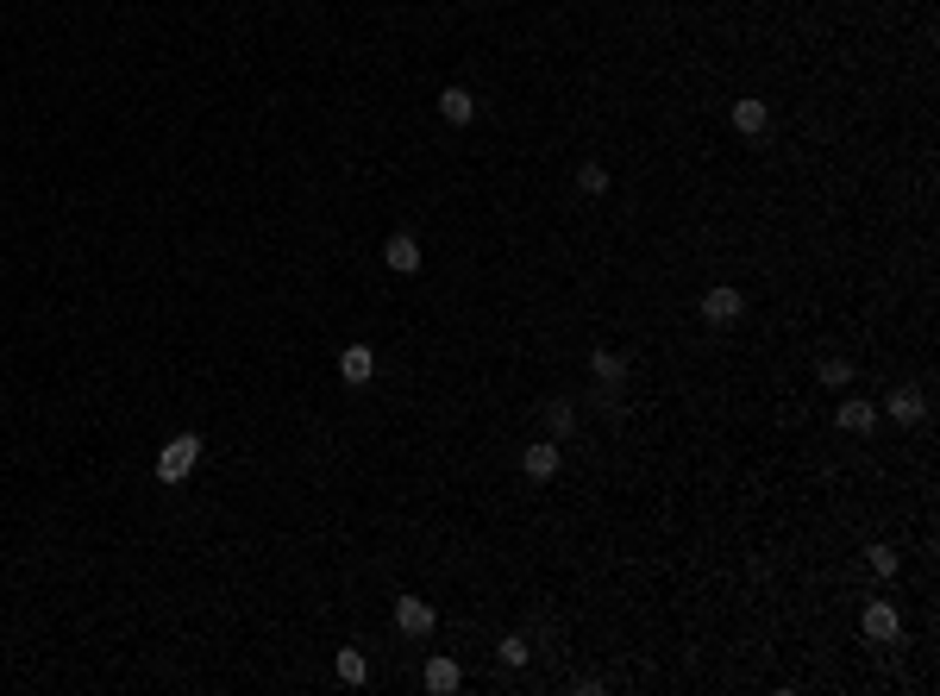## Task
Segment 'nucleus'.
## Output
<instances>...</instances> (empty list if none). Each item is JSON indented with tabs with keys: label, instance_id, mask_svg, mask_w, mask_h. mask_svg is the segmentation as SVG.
Returning <instances> with one entry per match:
<instances>
[{
	"label": "nucleus",
	"instance_id": "f257e3e1",
	"mask_svg": "<svg viewBox=\"0 0 940 696\" xmlns=\"http://www.w3.org/2000/svg\"><path fill=\"white\" fill-rule=\"evenodd\" d=\"M201 464V433H176L170 446L157 452V483H182Z\"/></svg>",
	"mask_w": 940,
	"mask_h": 696
},
{
	"label": "nucleus",
	"instance_id": "f03ea898",
	"mask_svg": "<svg viewBox=\"0 0 940 696\" xmlns=\"http://www.w3.org/2000/svg\"><path fill=\"white\" fill-rule=\"evenodd\" d=\"M878 414H890V421H897V427H915V421H928V389H922V383H897V389H890V396H884V408H878Z\"/></svg>",
	"mask_w": 940,
	"mask_h": 696
},
{
	"label": "nucleus",
	"instance_id": "7ed1b4c3",
	"mask_svg": "<svg viewBox=\"0 0 940 696\" xmlns=\"http://www.w3.org/2000/svg\"><path fill=\"white\" fill-rule=\"evenodd\" d=\"M746 314V295L734 283H715V289H702V320L709 327H734V320Z\"/></svg>",
	"mask_w": 940,
	"mask_h": 696
},
{
	"label": "nucleus",
	"instance_id": "20e7f679",
	"mask_svg": "<svg viewBox=\"0 0 940 696\" xmlns=\"http://www.w3.org/2000/svg\"><path fill=\"white\" fill-rule=\"evenodd\" d=\"M433 628H439L433 602H420V596H402V602H395V634H408V640H427Z\"/></svg>",
	"mask_w": 940,
	"mask_h": 696
},
{
	"label": "nucleus",
	"instance_id": "39448f33",
	"mask_svg": "<svg viewBox=\"0 0 940 696\" xmlns=\"http://www.w3.org/2000/svg\"><path fill=\"white\" fill-rule=\"evenodd\" d=\"M558 464H564V452H558V439H533V446L521 452V471H527L533 483H552V477H558Z\"/></svg>",
	"mask_w": 940,
	"mask_h": 696
},
{
	"label": "nucleus",
	"instance_id": "423d86ee",
	"mask_svg": "<svg viewBox=\"0 0 940 696\" xmlns=\"http://www.w3.org/2000/svg\"><path fill=\"white\" fill-rule=\"evenodd\" d=\"M383 264L395 276H414L420 270V239H414V232H389V239H383Z\"/></svg>",
	"mask_w": 940,
	"mask_h": 696
},
{
	"label": "nucleus",
	"instance_id": "0eeeda50",
	"mask_svg": "<svg viewBox=\"0 0 940 696\" xmlns=\"http://www.w3.org/2000/svg\"><path fill=\"white\" fill-rule=\"evenodd\" d=\"M590 377L602 396H621V383H627V352H590Z\"/></svg>",
	"mask_w": 940,
	"mask_h": 696
},
{
	"label": "nucleus",
	"instance_id": "6e6552de",
	"mask_svg": "<svg viewBox=\"0 0 940 696\" xmlns=\"http://www.w3.org/2000/svg\"><path fill=\"white\" fill-rule=\"evenodd\" d=\"M370 377H376V352H370V345H345V352H339V383L364 389Z\"/></svg>",
	"mask_w": 940,
	"mask_h": 696
},
{
	"label": "nucleus",
	"instance_id": "1a4fd4ad",
	"mask_svg": "<svg viewBox=\"0 0 940 696\" xmlns=\"http://www.w3.org/2000/svg\"><path fill=\"white\" fill-rule=\"evenodd\" d=\"M539 421H546V439H571V433H577V402H571V396L539 402Z\"/></svg>",
	"mask_w": 940,
	"mask_h": 696
},
{
	"label": "nucleus",
	"instance_id": "9d476101",
	"mask_svg": "<svg viewBox=\"0 0 940 696\" xmlns=\"http://www.w3.org/2000/svg\"><path fill=\"white\" fill-rule=\"evenodd\" d=\"M834 421H840V433H872V427H878V402L846 396V402L834 408Z\"/></svg>",
	"mask_w": 940,
	"mask_h": 696
},
{
	"label": "nucleus",
	"instance_id": "9b49d317",
	"mask_svg": "<svg viewBox=\"0 0 940 696\" xmlns=\"http://www.w3.org/2000/svg\"><path fill=\"white\" fill-rule=\"evenodd\" d=\"M734 132H740V138H765V132H771V107L752 101V95L734 101Z\"/></svg>",
	"mask_w": 940,
	"mask_h": 696
},
{
	"label": "nucleus",
	"instance_id": "f8f14e48",
	"mask_svg": "<svg viewBox=\"0 0 940 696\" xmlns=\"http://www.w3.org/2000/svg\"><path fill=\"white\" fill-rule=\"evenodd\" d=\"M439 120L445 126H470L477 120V95H470V88H445L439 95Z\"/></svg>",
	"mask_w": 940,
	"mask_h": 696
},
{
	"label": "nucleus",
	"instance_id": "ddd939ff",
	"mask_svg": "<svg viewBox=\"0 0 940 696\" xmlns=\"http://www.w3.org/2000/svg\"><path fill=\"white\" fill-rule=\"evenodd\" d=\"M420 684H427L433 696H445V690H458V684H464V671H458V659L433 653V659H427V671H420Z\"/></svg>",
	"mask_w": 940,
	"mask_h": 696
},
{
	"label": "nucleus",
	"instance_id": "4468645a",
	"mask_svg": "<svg viewBox=\"0 0 940 696\" xmlns=\"http://www.w3.org/2000/svg\"><path fill=\"white\" fill-rule=\"evenodd\" d=\"M897 634H903V615L890 602H872L865 609V640H897Z\"/></svg>",
	"mask_w": 940,
	"mask_h": 696
},
{
	"label": "nucleus",
	"instance_id": "2eb2a0df",
	"mask_svg": "<svg viewBox=\"0 0 940 696\" xmlns=\"http://www.w3.org/2000/svg\"><path fill=\"white\" fill-rule=\"evenodd\" d=\"M333 671H339V684H351V690H358V684H370V659L358 653V646H345V653L333 659Z\"/></svg>",
	"mask_w": 940,
	"mask_h": 696
},
{
	"label": "nucleus",
	"instance_id": "dca6fc26",
	"mask_svg": "<svg viewBox=\"0 0 940 696\" xmlns=\"http://www.w3.org/2000/svg\"><path fill=\"white\" fill-rule=\"evenodd\" d=\"M815 377H821V389H846L853 383V358H821Z\"/></svg>",
	"mask_w": 940,
	"mask_h": 696
},
{
	"label": "nucleus",
	"instance_id": "f3484780",
	"mask_svg": "<svg viewBox=\"0 0 940 696\" xmlns=\"http://www.w3.org/2000/svg\"><path fill=\"white\" fill-rule=\"evenodd\" d=\"M527 659H533V646H527V634H508V640H502V665H508V671H521Z\"/></svg>",
	"mask_w": 940,
	"mask_h": 696
},
{
	"label": "nucleus",
	"instance_id": "a211bd4d",
	"mask_svg": "<svg viewBox=\"0 0 940 696\" xmlns=\"http://www.w3.org/2000/svg\"><path fill=\"white\" fill-rule=\"evenodd\" d=\"M577 189H583V195H608V170H602V164H583V170H577Z\"/></svg>",
	"mask_w": 940,
	"mask_h": 696
},
{
	"label": "nucleus",
	"instance_id": "6ab92c4d",
	"mask_svg": "<svg viewBox=\"0 0 940 696\" xmlns=\"http://www.w3.org/2000/svg\"><path fill=\"white\" fill-rule=\"evenodd\" d=\"M872 571H878V577H897V571H903L897 546H872Z\"/></svg>",
	"mask_w": 940,
	"mask_h": 696
}]
</instances>
